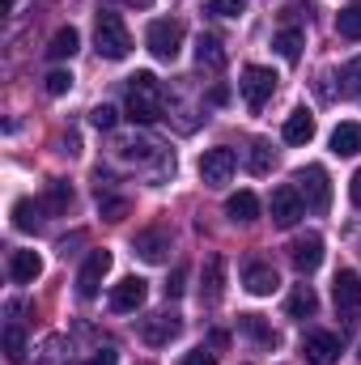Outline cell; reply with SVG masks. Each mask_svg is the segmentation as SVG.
<instances>
[{
  "instance_id": "cell-1",
  "label": "cell",
  "mask_w": 361,
  "mask_h": 365,
  "mask_svg": "<svg viewBox=\"0 0 361 365\" xmlns=\"http://www.w3.org/2000/svg\"><path fill=\"white\" fill-rule=\"evenodd\" d=\"M128 119L132 123H158L162 119V110H166V93L158 86V77L153 73H136V77H128Z\"/></svg>"
},
{
  "instance_id": "cell-2",
  "label": "cell",
  "mask_w": 361,
  "mask_h": 365,
  "mask_svg": "<svg viewBox=\"0 0 361 365\" xmlns=\"http://www.w3.org/2000/svg\"><path fill=\"white\" fill-rule=\"evenodd\" d=\"M93 43H98V56L102 60H123L128 51H132V34H128V26H123V17L119 13H98V21H93Z\"/></svg>"
},
{
  "instance_id": "cell-3",
  "label": "cell",
  "mask_w": 361,
  "mask_h": 365,
  "mask_svg": "<svg viewBox=\"0 0 361 365\" xmlns=\"http://www.w3.org/2000/svg\"><path fill=\"white\" fill-rule=\"evenodd\" d=\"M293 187H298V195H302V204L310 212H327V204H332V179H327L323 166H302L293 175Z\"/></svg>"
},
{
  "instance_id": "cell-4",
  "label": "cell",
  "mask_w": 361,
  "mask_h": 365,
  "mask_svg": "<svg viewBox=\"0 0 361 365\" xmlns=\"http://www.w3.org/2000/svg\"><path fill=\"white\" fill-rule=\"evenodd\" d=\"M145 43H149V51H153L162 64H171V60L179 56V47H183V21H175V17H158V21H149Z\"/></svg>"
},
{
  "instance_id": "cell-5",
  "label": "cell",
  "mask_w": 361,
  "mask_h": 365,
  "mask_svg": "<svg viewBox=\"0 0 361 365\" xmlns=\"http://www.w3.org/2000/svg\"><path fill=\"white\" fill-rule=\"evenodd\" d=\"M276 73L272 68H260V64H251L247 73H243V81H238V90H243V102L251 106V110H264L272 102V93H276Z\"/></svg>"
},
{
  "instance_id": "cell-6",
  "label": "cell",
  "mask_w": 361,
  "mask_h": 365,
  "mask_svg": "<svg viewBox=\"0 0 361 365\" xmlns=\"http://www.w3.org/2000/svg\"><path fill=\"white\" fill-rule=\"evenodd\" d=\"M234 170H238V153H234V149H208V153L200 158V179L208 182V187L230 182Z\"/></svg>"
},
{
  "instance_id": "cell-7",
  "label": "cell",
  "mask_w": 361,
  "mask_h": 365,
  "mask_svg": "<svg viewBox=\"0 0 361 365\" xmlns=\"http://www.w3.org/2000/svg\"><path fill=\"white\" fill-rule=\"evenodd\" d=\"M179 331H183V323H179V314H171V310L141 319V340H145L149 349H166V344H171Z\"/></svg>"
},
{
  "instance_id": "cell-8",
  "label": "cell",
  "mask_w": 361,
  "mask_h": 365,
  "mask_svg": "<svg viewBox=\"0 0 361 365\" xmlns=\"http://www.w3.org/2000/svg\"><path fill=\"white\" fill-rule=\"evenodd\" d=\"M302 217H306V204H302L298 187H276V191H272V225L289 230V225H298Z\"/></svg>"
},
{
  "instance_id": "cell-9",
  "label": "cell",
  "mask_w": 361,
  "mask_h": 365,
  "mask_svg": "<svg viewBox=\"0 0 361 365\" xmlns=\"http://www.w3.org/2000/svg\"><path fill=\"white\" fill-rule=\"evenodd\" d=\"M145 297H149V284H145L141 276H123V280L111 289V310H119V314H136V310L145 306Z\"/></svg>"
},
{
  "instance_id": "cell-10",
  "label": "cell",
  "mask_w": 361,
  "mask_h": 365,
  "mask_svg": "<svg viewBox=\"0 0 361 365\" xmlns=\"http://www.w3.org/2000/svg\"><path fill=\"white\" fill-rule=\"evenodd\" d=\"M289 259H293V268L302 276H310L323 264V238H319V234H298L293 247H289Z\"/></svg>"
},
{
  "instance_id": "cell-11",
  "label": "cell",
  "mask_w": 361,
  "mask_h": 365,
  "mask_svg": "<svg viewBox=\"0 0 361 365\" xmlns=\"http://www.w3.org/2000/svg\"><path fill=\"white\" fill-rule=\"evenodd\" d=\"M340 336H332V331H306V340H302V353H306V361L315 365H332L340 361Z\"/></svg>"
},
{
  "instance_id": "cell-12",
  "label": "cell",
  "mask_w": 361,
  "mask_h": 365,
  "mask_svg": "<svg viewBox=\"0 0 361 365\" xmlns=\"http://www.w3.org/2000/svg\"><path fill=\"white\" fill-rule=\"evenodd\" d=\"M106 272H111V251H90L86 268L77 272V293H81V297H98V289H102Z\"/></svg>"
},
{
  "instance_id": "cell-13",
  "label": "cell",
  "mask_w": 361,
  "mask_h": 365,
  "mask_svg": "<svg viewBox=\"0 0 361 365\" xmlns=\"http://www.w3.org/2000/svg\"><path fill=\"white\" fill-rule=\"evenodd\" d=\"M332 297H336V310L340 314H353L361 306V276L353 268H345V272H336V284H332Z\"/></svg>"
},
{
  "instance_id": "cell-14",
  "label": "cell",
  "mask_w": 361,
  "mask_h": 365,
  "mask_svg": "<svg viewBox=\"0 0 361 365\" xmlns=\"http://www.w3.org/2000/svg\"><path fill=\"white\" fill-rule=\"evenodd\" d=\"M243 284H247V293L251 297H272L276 289H280V276H276V268L272 264H247V272H243Z\"/></svg>"
},
{
  "instance_id": "cell-15",
  "label": "cell",
  "mask_w": 361,
  "mask_h": 365,
  "mask_svg": "<svg viewBox=\"0 0 361 365\" xmlns=\"http://www.w3.org/2000/svg\"><path fill=\"white\" fill-rule=\"evenodd\" d=\"M132 251H136L145 264H162L166 251H171V234H166V230H141L136 242H132Z\"/></svg>"
},
{
  "instance_id": "cell-16",
  "label": "cell",
  "mask_w": 361,
  "mask_h": 365,
  "mask_svg": "<svg viewBox=\"0 0 361 365\" xmlns=\"http://www.w3.org/2000/svg\"><path fill=\"white\" fill-rule=\"evenodd\" d=\"M9 276H13V284H34V280L43 276L39 251H13V255H9Z\"/></svg>"
},
{
  "instance_id": "cell-17",
  "label": "cell",
  "mask_w": 361,
  "mask_h": 365,
  "mask_svg": "<svg viewBox=\"0 0 361 365\" xmlns=\"http://www.w3.org/2000/svg\"><path fill=\"white\" fill-rule=\"evenodd\" d=\"M221 293H225V259H221V255H208V259H204V284H200V297L213 306V302H221Z\"/></svg>"
},
{
  "instance_id": "cell-18",
  "label": "cell",
  "mask_w": 361,
  "mask_h": 365,
  "mask_svg": "<svg viewBox=\"0 0 361 365\" xmlns=\"http://www.w3.org/2000/svg\"><path fill=\"white\" fill-rule=\"evenodd\" d=\"M332 153L336 158H357L361 153V123L345 119V123L332 128Z\"/></svg>"
},
{
  "instance_id": "cell-19",
  "label": "cell",
  "mask_w": 361,
  "mask_h": 365,
  "mask_svg": "<svg viewBox=\"0 0 361 365\" xmlns=\"http://www.w3.org/2000/svg\"><path fill=\"white\" fill-rule=\"evenodd\" d=\"M225 217H230L234 225H251V221L260 217V200H255V191H234V195L225 200Z\"/></svg>"
},
{
  "instance_id": "cell-20",
  "label": "cell",
  "mask_w": 361,
  "mask_h": 365,
  "mask_svg": "<svg viewBox=\"0 0 361 365\" xmlns=\"http://www.w3.org/2000/svg\"><path fill=\"white\" fill-rule=\"evenodd\" d=\"M289 145H310L315 140V115L310 110H293L289 119H285V132H280Z\"/></svg>"
},
{
  "instance_id": "cell-21",
  "label": "cell",
  "mask_w": 361,
  "mask_h": 365,
  "mask_svg": "<svg viewBox=\"0 0 361 365\" xmlns=\"http://www.w3.org/2000/svg\"><path fill=\"white\" fill-rule=\"evenodd\" d=\"M195 64L200 68H225V51H221V38H213V34H200L195 38Z\"/></svg>"
},
{
  "instance_id": "cell-22",
  "label": "cell",
  "mask_w": 361,
  "mask_h": 365,
  "mask_svg": "<svg viewBox=\"0 0 361 365\" xmlns=\"http://www.w3.org/2000/svg\"><path fill=\"white\" fill-rule=\"evenodd\" d=\"M77 47H81V34H77L73 26H64V30H56V34H51L47 56H51V60H73V56H77Z\"/></svg>"
},
{
  "instance_id": "cell-23",
  "label": "cell",
  "mask_w": 361,
  "mask_h": 365,
  "mask_svg": "<svg viewBox=\"0 0 361 365\" xmlns=\"http://www.w3.org/2000/svg\"><path fill=\"white\" fill-rule=\"evenodd\" d=\"M272 47H276L289 64H298V60H302V47H306V34H302L298 26H289V30H280V34H276V43H272Z\"/></svg>"
},
{
  "instance_id": "cell-24",
  "label": "cell",
  "mask_w": 361,
  "mask_h": 365,
  "mask_svg": "<svg viewBox=\"0 0 361 365\" xmlns=\"http://www.w3.org/2000/svg\"><path fill=\"white\" fill-rule=\"evenodd\" d=\"M315 310H319L315 289H310V284H293V293H289V314H293V319H310Z\"/></svg>"
},
{
  "instance_id": "cell-25",
  "label": "cell",
  "mask_w": 361,
  "mask_h": 365,
  "mask_svg": "<svg viewBox=\"0 0 361 365\" xmlns=\"http://www.w3.org/2000/svg\"><path fill=\"white\" fill-rule=\"evenodd\" d=\"M68 204H73V187L68 182H47V195H43V208L47 212H68Z\"/></svg>"
},
{
  "instance_id": "cell-26",
  "label": "cell",
  "mask_w": 361,
  "mask_h": 365,
  "mask_svg": "<svg viewBox=\"0 0 361 365\" xmlns=\"http://www.w3.org/2000/svg\"><path fill=\"white\" fill-rule=\"evenodd\" d=\"M247 166H251V175H268L272 166H276V153H272L268 140H255V145H251V153H247Z\"/></svg>"
},
{
  "instance_id": "cell-27",
  "label": "cell",
  "mask_w": 361,
  "mask_h": 365,
  "mask_svg": "<svg viewBox=\"0 0 361 365\" xmlns=\"http://www.w3.org/2000/svg\"><path fill=\"white\" fill-rule=\"evenodd\" d=\"M39 212H43V204L17 200V204H13V225H17V230H34V225H39Z\"/></svg>"
},
{
  "instance_id": "cell-28",
  "label": "cell",
  "mask_w": 361,
  "mask_h": 365,
  "mask_svg": "<svg viewBox=\"0 0 361 365\" xmlns=\"http://www.w3.org/2000/svg\"><path fill=\"white\" fill-rule=\"evenodd\" d=\"M238 323H243V331H247V336H255L260 344H268V349L276 344V331H272V327L264 323V319H260V314H243Z\"/></svg>"
},
{
  "instance_id": "cell-29",
  "label": "cell",
  "mask_w": 361,
  "mask_h": 365,
  "mask_svg": "<svg viewBox=\"0 0 361 365\" xmlns=\"http://www.w3.org/2000/svg\"><path fill=\"white\" fill-rule=\"evenodd\" d=\"M4 357L13 365L26 361V336H21V327H4Z\"/></svg>"
},
{
  "instance_id": "cell-30",
  "label": "cell",
  "mask_w": 361,
  "mask_h": 365,
  "mask_svg": "<svg viewBox=\"0 0 361 365\" xmlns=\"http://www.w3.org/2000/svg\"><path fill=\"white\" fill-rule=\"evenodd\" d=\"M336 30H340V38H361V4H353V9H340Z\"/></svg>"
},
{
  "instance_id": "cell-31",
  "label": "cell",
  "mask_w": 361,
  "mask_h": 365,
  "mask_svg": "<svg viewBox=\"0 0 361 365\" xmlns=\"http://www.w3.org/2000/svg\"><path fill=\"white\" fill-rule=\"evenodd\" d=\"M98 212H102L106 221H119V217H128V200H119V195H102V191H98Z\"/></svg>"
},
{
  "instance_id": "cell-32",
  "label": "cell",
  "mask_w": 361,
  "mask_h": 365,
  "mask_svg": "<svg viewBox=\"0 0 361 365\" xmlns=\"http://www.w3.org/2000/svg\"><path fill=\"white\" fill-rule=\"evenodd\" d=\"M68 344H64V336H47V344H43V365H64L68 361V353H64Z\"/></svg>"
},
{
  "instance_id": "cell-33",
  "label": "cell",
  "mask_w": 361,
  "mask_h": 365,
  "mask_svg": "<svg viewBox=\"0 0 361 365\" xmlns=\"http://www.w3.org/2000/svg\"><path fill=\"white\" fill-rule=\"evenodd\" d=\"M204 13H213V17H238V13H247V0H208Z\"/></svg>"
},
{
  "instance_id": "cell-34",
  "label": "cell",
  "mask_w": 361,
  "mask_h": 365,
  "mask_svg": "<svg viewBox=\"0 0 361 365\" xmlns=\"http://www.w3.org/2000/svg\"><path fill=\"white\" fill-rule=\"evenodd\" d=\"M68 90H73V73H68V68L47 73V93H51V98H64Z\"/></svg>"
},
{
  "instance_id": "cell-35",
  "label": "cell",
  "mask_w": 361,
  "mask_h": 365,
  "mask_svg": "<svg viewBox=\"0 0 361 365\" xmlns=\"http://www.w3.org/2000/svg\"><path fill=\"white\" fill-rule=\"evenodd\" d=\"M93 128H102V132H111V128H115V123H119V110H115V106H93Z\"/></svg>"
},
{
  "instance_id": "cell-36",
  "label": "cell",
  "mask_w": 361,
  "mask_h": 365,
  "mask_svg": "<svg viewBox=\"0 0 361 365\" xmlns=\"http://www.w3.org/2000/svg\"><path fill=\"white\" fill-rule=\"evenodd\" d=\"M345 90H349V93H361V56L345 64Z\"/></svg>"
},
{
  "instance_id": "cell-37",
  "label": "cell",
  "mask_w": 361,
  "mask_h": 365,
  "mask_svg": "<svg viewBox=\"0 0 361 365\" xmlns=\"http://www.w3.org/2000/svg\"><path fill=\"white\" fill-rule=\"evenodd\" d=\"M183 365H217V357H213L208 349H195V353H187V357H183Z\"/></svg>"
},
{
  "instance_id": "cell-38",
  "label": "cell",
  "mask_w": 361,
  "mask_h": 365,
  "mask_svg": "<svg viewBox=\"0 0 361 365\" xmlns=\"http://www.w3.org/2000/svg\"><path fill=\"white\" fill-rule=\"evenodd\" d=\"M86 365H119V353H115V349H98Z\"/></svg>"
},
{
  "instance_id": "cell-39",
  "label": "cell",
  "mask_w": 361,
  "mask_h": 365,
  "mask_svg": "<svg viewBox=\"0 0 361 365\" xmlns=\"http://www.w3.org/2000/svg\"><path fill=\"white\" fill-rule=\"evenodd\" d=\"M183 280H187V268H175L171 284H166V297H179V293H183Z\"/></svg>"
},
{
  "instance_id": "cell-40",
  "label": "cell",
  "mask_w": 361,
  "mask_h": 365,
  "mask_svg": "<svg viewBox=\"0 0 361 365\" xmlns=\"http://www.w3.org/2000/svg\"><path fill=\"white\" fill-rule=\"evenodd\" d=\"M349 195H353V204L361 208V170L353 175V182H349Z\"/></svg>"
},
{
  "instance_id": "cell-41",
  "label": "cell",
  "mask_w": 361,
  "mask_h": 365,
  "mask_svg": "<svg viewBox=\"0 0 361 365\" xmlns=\"http://www.w3.org/2000/svg\"><path fill=\"white\" fill-rule=\"evenodd\" d=\"M123 4H132V9H149L153 0H123Z\"/></svg>"
},
{
  "instance_id": "cell-42",
  "label": "cell",
  "mask_w": 361,
  "mask_h": 365,
  "mask_svg": "<svg viewBox=\"0 0 361 365\" xmlns=\"http://www.w3.org/2000/svg\"><path fill=\"white\" fill-rule=\"evenodd\" d=\"M4 4H9V9H13V4H17V0H4Z\"/></svg>"
}]
</instances>
